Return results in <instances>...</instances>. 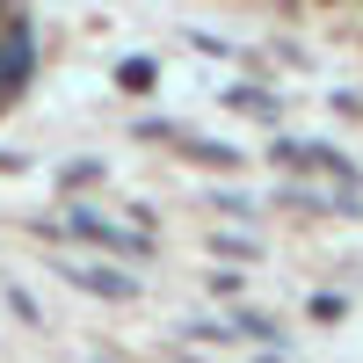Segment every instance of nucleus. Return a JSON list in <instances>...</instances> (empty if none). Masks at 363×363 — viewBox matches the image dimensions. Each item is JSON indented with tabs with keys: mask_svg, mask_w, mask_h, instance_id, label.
Masks as SVG:
<instances>
[{
	"mask_svg": "<svg viewBox=\"0 0 363 363\" xmlns=\"http://www.w3.org/2000/svg\"><path fill=\"white\" fill-rule=\"evenodd\" d=\"M116 87H131V95L153 87V66H145V58H124V66H116Z\"/></svg>",
	"mask_w": 363,
	"mask_h": 363,
	"instance_id": "nucleus-2",
	"label": "nucleus"
},
{
	"mask_svg": "<svg viewBox=\"0 0 363 363\" xmlns=\"http://www.w3.org/2000/svg\"><path fill=\"white\" fill-rule=\"evenodd\" d=\"M66 277H73L80 291H95V298H138V284H131V277H109V269H87V262H73Z\"/></svg>",
	"mask_w": 363,
	"mask_h": 363,
	"instance_id": "nucleus-1",
	"label": "nucleus"
},
{
	"mask_svg": "<svg viewBox=\"0 0 363 363\" xmlns=\"http://www.w3.org/2000/svg\"><path fill=\"white\" fill-rule=\"evenodd\" d=\"M233 327H240V335H262V342H277V320H262V313H240Z\"/></svg>",
	"mask_w": 363,
	"mask_h": 363,
	"instance_id": "nucleus-3",
	"label": "nucleus"
}]
</instances>
